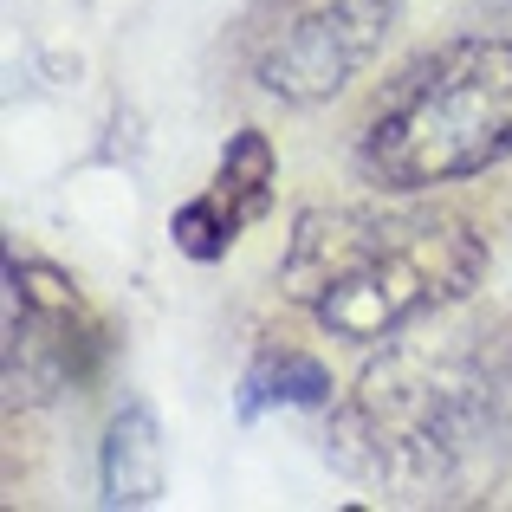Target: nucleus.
<instances>
[{"label": "nucleus", "mask_w": 512, "mask_h": 512, "mask_svg": "<svg viewBox=\"0 0 512 512\" xmlns=\"http://www.w3.org/2000/svg\"><path fill=\"white\" fill-rule=\"evenodd\" d=\"M273 402H299V409H325L331 402V370L305 350H279V357H260L240 383V415H260Z\"/></svg>", "instance_id": "0eeeda50"}, {"label": "nucleus", "mask_w": 512, "mask_h": 512, "mask_svg": "<svg viewBox=\"0 0 512 512\" xmlns=\"http://www.w3.org/2000/svg\"><path fill=\"white\" fill-rule=\"evenodd\" d=\"M512 422V370L480 344L415 338L383 357L344 415V435L370 448V474H448Z\"/></svg>", "instance_id": "7ed1b4c3"}, {"label": "nucleus", "mask_w": 512, "mask_h": 512, "mask_svg": "<svg viewBox=\"0 0 512 512\" xmlns=\"http://www.w3.org/2000/svg\"><path fill=\"white\" fill-rule=\"evenodd\" d=\"M104 500L111 506L163 500V428L150 409H124L104 435Z\"/></svg>", "instance_id": "423d86ee"}, {"label": "nucleus", "mask_w": 512, "mask_h": 512, "mask_svg": "<svg viewBox=\"0 0 512 512\" xmlns=\"http://www.w3.org/2000/svg\"><path fill=\"white\" fill-rule=\"evenodd\" d=\"M273 143H266V130H240L234 143L221 150V175H214L208 195H195L188 208H175L169 234L175 247L188 253V260H221L227 247L240 240V227H253L266 208H273Z\"/></svg>", "instance_id": "39448f33"}, {"label": "nucleus", "mask_w": 512, "mask_h": 512, "mask_svg": "<svg viewBox=\"0 0 512 512\" xmlns=\"http://www.w3.org/2000/svg\"><path fill=\"white\" fill-rule=\"evenodd\" d=\"M487 266L467 221L428 208H312L292 227L286 286L292 305L318 318L331 338L383 344L396 331L467 299Z\"/></svg>", "instance_id": "f257e3e1"}, {"label": "nucleus", "mask_w": 512, "mask_h": 512, "mask_svg": "<svg viewBox=\"0 0 512 512\" xmlns=\"http://www.w3.org/2000/svg\"><path fill=\"white\" fill-rule=\"evenodd\" d=\"M512 156V46L454 39L422 52L376 98L357 143V169L389 195L461 182Z\"/></svg>", "instance_id": "f03ea898"}, {"label": "nucleus", "mask_w": 512, "mask_h": 512, "mask_svg": "<svg viewBox=\"0 0 512 512\" xmlns=\"http://www.w3.org/2000/svg\"><path fill=\"white\" fill-rule=\"evenodd\" d=\"M389 26H396V0H260L247 59L266 91L318 104L383 52Z\"/></svg>", "instance_id": "20e7f679"}]
</instances>
